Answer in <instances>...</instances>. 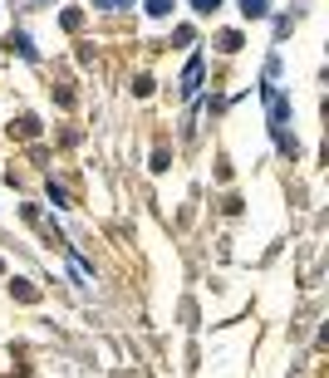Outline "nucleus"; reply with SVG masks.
Segmentation results:
<instances>
[{
    "label": "nucleus",
    "instance_id": "obj_2",
    "mask_svg": "<svg viewBox=\"0 0 329 378\" xmlns=\"http://www.w3.org/2000/svg\"><path fill=\"white\" fill-rule=\"evenodd\" d=\"M241 15H246V20H260V15H270V0H241Z\"/></svg>",
    "mask_w": 329,
    "mask_h": 378
},
{
    "label": "nucleus",
    "instance_id": "obj_1",
    "mask_svg": "<svg viewBox=\"0 0 329 378\" xmlns=\"http://www.w3.org/2000/svg\"><path fill=\"white\" fill-rule=\"evenodd\" d=\"M202 89V60H192L187 64V79H182V93H197Z\"/></svg>",
    "mask_w": 329,
    "mask_h": 378
},
{
    "label": "nucleus",
    "instance_id": "obj_6",
    "mask_svg": "<svg viewBox=\"0 0 329 378\" xmlns=\"http://www.w3.org/2000/svg\"><path fill=\"white\" fill-rule=\"evenodd\" d=\"M222 49H226V54H231V49H241V35H236V30H226V35H222Z\"/></svg>",
    "mask_w": 329,
    "mask_h": 378
},
{
    "label": "nucleus",
    "instance_id": "obj_5",
    "mask_svg": "<svg viewBox=\"0 0 329 378\" xmlns=\"http://www.w3.org/2000/svg\"><path fill=\"white\" fill-rule=\"evenodd\" d=\"M216 6H222V0H192V10H197V15H211Z\"/></svg>",
    "mask_w": 329,
    "mask_h": 378
},
{
    "label": "nucleus",
    "instance_id": "obj_7",
    "mask_svg": "<svg viewBox=\"0 0 329 378\" xmlns=\"http://www.w3.org/2000/svg\"><path fill=\"white\" fill-rule=\"evenodd\" d=\"M98 10H123V6H133V0H94Z\"/></svg>",
    "mask_w": 329,
    "mask_h": 378
},
{
    "label": "nucleus",
    "instance_id": "obj_4",
    "mask_svg": "<svg viewBox=\"0 0 329 378\" xmlns=\"http://www.w3.org/2000/svg\"><path fill=\"white\" fill-rule=\"evenodd\" d=\"M148 15L162 20V15H172V0H148Z\"/></svg>",
    "mask_w": 329,
    "mask_h": 378
},
{
    "label": "nucleus",
    "instance_id": "obj_3",
    "mask_svg": "<svg viewBox=\"0 0 329 378\" xmlns=\"http://www.w3.org/2000/svg\"><path fill=\"white\" fill-rule=\"evenodd\" d=\"M10 49H20L25 60H35V44H30V35H25V30H20V35H10Z\"/></svg>",
    "mask_w": 329,
    "mask_h": 378
}]
</instances>
